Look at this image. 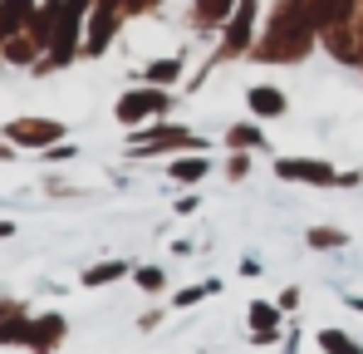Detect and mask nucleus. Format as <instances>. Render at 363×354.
Segmentation results:
<instances>
[{
  "label": "nucleus",
  "mask_w": 363,
  "mask_h": 354,
  "mask_svg": "<svg viewBox=\"0 0 363 354\" xmlns=\"http://www.w3.org/2000/svg\"><path fill=\"white\" fill-rule=\"evenodd\" d=\"M162 109H167V94H157V89L152 94H128L118 104V118L133 123V118H143V114H162Z\"/></svg>",
  "instance_id": "f257e3e1"
},
{
  "label": "nucleus",
  "mask_w": 363,
  "mask_h": 354,
  "mask_svg": "<svg viewBox=\"0 0 363 354\" xmlns=\"http://www.w3.org/2000/svg\"><path fill=\"white\" fill-rule=\"evenodd\" d=\"M280 177H304V182H329V168H319V163H275Z\"/></svg>",
  "instance_id": "f03ea898"
},
{
  "label": "nucleus",
  "mask_w": 363,
  "mask_h": 354,
  "mask_svg": "<svg viewBox=\"0 0 363 354\" xmlns=\"http://www.w3.org/2000/svg\"><path fill=\"white\" fill-rule=\"evenodd\" d=\"M250 109H255V114H285V94H275V89H255V94H250Z\"/></svg>",
  "instance_id": "7ed1b4c3"
},
{
  "label": "nucleus",
  "mask_w": 363,
  "mask_h": 354,
  "mask_svg": "<svg viewBox=\"0 0 363 354\" xmlns=\"http://www.w3.org/2000/svg\"><path fill=\"white\" fill-rule=\"evenodd\" d=\"M206 173V158H186V163H172V177L177 182H191V177Z\"/></svg>",
  "instance_id": "20e7f679"
},
{
  "label": "nucleus",
  "mask_w": 363,
  "mask_h": 354,
  "mask_svg": "<svg viewBox=\"0 0 363 354\" xmlns=\"http://www.w3.org/2000/svg\"><path fill=\"white\" fill-rule=\"evenodd\" d=\"M113 276H123L118 261H108V266H94V271H89L84 281H89V286H104V281H113Z\"/></svg>",
  "instance_id": "39448f33"
},
{
  "label": "nucleus",
  "mask_w": 363,
  "mask_h": 354,
  "mask_svg": "<svg viewBox=\"0 0 363 354\" xmlns=\"http://www.w3.org/2000/svg\"><path fill=\"white\" fill-rule=\"evenodd\" d=\"M250 320H255L260 330H270V325H275L280 315H275V305H250Z\"/></svg>",
  "instance_id": "423d86ee"
},
{
  "label": "nucleus",
  "mask_w": 363,
  "mask_h": 354,
  "mask_svg": "<svg viewBox=\"0 0 363 354\" xmlns=\"http://www.w3.org/2000/svg\"><path fill=\"white\" fill-rule=\"evenodd\" d=\"M177 69H182L177 59H162V64H152V69H147V79H157V84H162V79H172Z\"/></svg>",
  "instance_id": "0eeeda50"
},
{
  "label": "nucleus",
  "mask_w": 363,
  "mask_h": 354,
  "mask_svg": "<svg viewBox=\"0 0 363 354\" xmlns=\"http://www.w3.org/2000/svg\"><path fill=\"white\" fill-rule=\"evenodd\" d=\"M344 236L339 232H309V246H339Z\"/></svg>",
  "instance_id": "6e6552de"
},
{
  "label": "nucleus",
  "mask_w": 363,
  "mask_h": 354,
  "mask_svg": "<svg viewBox=\"0 0 363 354\" xmlns=\"http://www.w3.org/2000/svg\"><path fill=\"white\" fill-rule=\"evenodd\" d=\"M138 281H143L147 291H157V286H162V271H152V266H147V271H138Z\"/></svg>",
  "instance_id": "1a4fd4ad"
},
{
  "label": "nucleus",
  "mask_w": 363,
  "mask_h": 354,
  "mask_svg": "<svg viewBox=\"0 0 363 354\" xmlns=\"http://www.w3.org/2000/svg\"><path fill=\"white\" fill-rule=\"evenodd\" d=\"M319 345H329V350H354V340H344V335H319Z\"/></svg>",
  "instance_id": "9d476101"
},
{
  "label": "nucleus",
  "mask_w": 363,
  "mask_h": 354,
  "mask_svg": "<svg viewBox=\"0 0 363 354\" xmlns=\"http://www.w3.org/2000/svg\"><path fill=\"white\" fill-rule=\"evenodd\" d=\"M231 143H260V133L255 128H231Z\"/></svg>",
  "instance_id": "9b49d317"
},
{
  "label": "nucleus",
  "mask_w": 363,
  "mask_h": 354,
  "mask_svg": "<svg viewBox=\"0 0 363 354\" xmlns=\"http://www.w3.org/2000/svg\"><path fill=\"white\" fill-rule=\"evenodd\" d=\"M0 236H10V222H0Z\"/></svg>",
  "instance_id": "f8f14e48"
}]
</instances>
